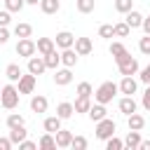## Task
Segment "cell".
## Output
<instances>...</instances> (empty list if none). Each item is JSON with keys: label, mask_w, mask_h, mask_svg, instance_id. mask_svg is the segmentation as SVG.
I'll return each mask as SVG.
<instances>
[{"label": "cell", "mask_w": 150, "mask_h": 150, "mask_svg": "<svg viewBox=\"0 0 150 150\" xmlns=\"http://www.w3.org/2000/svg\"><path fill=\"white\" fill-rule=\"evenodd\" d=\"M117 94H120V84H115L112 80H105V82H101V84H98V89L94 91V101H96V103H105V105H108Z\"/></svg>", "instance_id": "obj_1"}, {"label": "cell", "mask_w": 150, "mask_h": 150, "mask_svg": "<svg viewBox=\"0 0 150 150\" xmlns=\"http://www.w3.org/2000/svg\"><path fill=\"white\" fill-rule=\"evenodd\" d=\"M19 98H21V91H19V87H14V82H9V84H5L0 89V103H2V108L14 110L19 105Z\"/></svg>", "instance_id": "obj_2"}, {"label": "cell", "mask_w": 150, "mask_h": 150, "mask_svg": "<svg viewBox=\"0 0 150 150\" xmlns=\"http://www.w3.org/2000/svg\"><path fill=\"white\" fill-rule=\"evenodd\" d=\"M115 63H117V70H120V75H136V73L141 70V68H138V61H136V59H134L129 52H127L124 56H120Z\"/></svg>", "instance_id": "obj_3"}, {"label": "cell", "mask_w": 150, "mask_h": 150, "mask_svg": "<svg viewBox=\"0 0 150 150\" xmlns=\"http://www.w3.org/2000/svg\"><path fill=\"white\" fill-rule=\"evenodd\" d=\"M115 129H117V124L110 120V117H103V120H98L96 122V138L98 141H108L110 136H115Z\"/></svg>", "instance_id": "obj_4"}, {"label": "cell", "mask_w": 150, "mask_h": 150, "mask_svg": "<svg viewBox=\"0 0 150 150\" xmlns=\"http://www.w3.org/2000/svg\"><path fill=\"white\" fill-rule=\"evenodd\" d=\"M16 54L23 56V59H30L33 54H38L35 40H30V38H19V42H16Z\"/></svg>", "instance_id": "obj_5"}, {"label": "cell", "mask_w": 150, "mask_h": 150, "mask_svg": "<svg viewBox=\"0 0 150 150\" xmlns=\"http://www.w3.org/2000/svg\"><path fill=\"white\" fill-rule=\"evenodd\" d=\"M35 84H38V75H33V73L21 75V80L16 82V87H19L21 94H33L35 91Z\"/></svg>", "instance_id": "obj_6"}, {"label": "cell", "mask_w": 150, "mask_h": 150, "mask_svg": "<svg viewBox=\"0 0 150 150\" xmlns=\"http://www.w3.org/2000/svg\"><path fill=\"white\" fill-rule=\"evenodd\" d=\"M138 89V80L134 75H122V82H120V94L124 96H134Z\"/></svg>", "instance_id": "obj_7"}, {"label": "cell", "mask_w": 150, "mask_h": 150, "mask_svg": "<svg viewBox=\"0 0 150 150\" xmlns=\"http://www.w3.org/2000/svg\"><path fill=\"white\" fill-rule=\"evenodd\" d=\"M45 70H47L45 56H42V54H40V56H35V54H33V56L28 59V73H33V75H42Z\"/></svg>", "instance_id": "obj_8"}, {"label": "cell", "mask_w": 150, "mask_h": 150, "mask_svg": "<svg viewBox=\"0 0 150 150\" xmlns=\"http://www.w3.org/2000/svg\"><path fill=\"white\" fill-rule=\"evenodd\" d=\"M54 82H56L59 87H66V84H70V82H73V70H70L68 66H63V68H56V70H54Z\"/></svg>", "instance_id": "obj_9"}, {"label": "cell", "mask_w": 150, "mask_h": 150, "mask_svg": "<svg viewBox=\"0 0 150 150\" xmlns=\"http://www.w3.org/2000/svg\"><path fill=\"white\" fill-rule=\"evenodd\" d=\"M54 42H56V47H59V49H68V47H73V45H75V35H73L70 30H61V33H56Z\"/></svg>", "instance_id": "obj_10"}, {"label": "cell", "mask_w": 150, "mask_h": 150, "mask_svg": "<svg viewBox=\"0 0 150 150\" xmlns=\"http://www.w3.org/2000/svg\"><path fill=\"white\" fill-rule=\"evenodd\" d=\"M117 108H120V112H122V115H131V112H136V110H138V103H136V98H134V96H122V98H120V103H117Z\"/></svg>", "instance_id": "obj_11"}, {"label": "cell", "mask_w": 150, "mask_h": 150, "mask_svg": "<svg viewBox=\"0 0 150 150\" xmlns=\"http://www.w3.org/2000/svg\"><path fill=\"white\" fill-rule=\"evenodd\" d=\"M75 52L80 54V56H87V54H91V49H94V45H91V38H75Z\"/></svg>", "instance_id": "obj_12"}, {"label": "cell", "mask_w": 150, "mask_h": 150, "mask_svg": "<svg viewBox=\"0 0 150 150\" xmlns=\"http://www.w3.org/2000/svg\"><path fill=\"white\" fill-rule=\"evenodd\" d=\"M47 108H49V101H47V96H42V94H35L33 98H30V110L33 112H47Z\"/></svg>", "instance_id": "obj_13"}, {"label": "cell", "mask_w": 150, "mask_h": 150, "mask_svg": "<svg viewBox=\"0 0 150 150\" xmlns=\"http://www.w3.org/2000/svg\"><path fill=\"white\" fill-rule=\"evenodd\" d=\"M77 52H75V47H68V49H61V66H68V68H73L75 63H77Z\"/></svg>", "instance_id": "obj_14"}, {"label": "cell", "mask_w": 150, "mask_h": 150, "mask_svg": "<svg viewBox=\"0 0 150 150\" xmlns=\"http://www.w3.org/2000/svg\"><path fill=\"white\" fill-rule=\"evenodd\" d=\"M89 120L91 122H98V120H103V117H108V110H105V103H91V108H89Z\"/></svg>", "instance_id": "obj_15"}, {"label": "cell", "mask_w": 150, "mask_h": 150, "mask_svg": "<svg viewBox=\"0 0 150 150\" xmlns=\"http://www.w3.org/2000/svg\"><path fill=\"white\" fill-rule=\"evenodd\" d=\"M127 127L134 129V131H143V127H145V117L138 115V112H131V115H127Z\"/></svg>", "instance_id": "obj_16"}, {"label": "cell", "mask_w": 150, "mask_h": 150, "mask_svg": "<svg viewBox=\"0 0 150 150\" xmlns=\"http://www.w3.org/2000/svg\"><path fill=\"white\" fill-rule=\"evenodd\" d=\"M143 19H145V16H143L141 12H136V9H131V12L124 14V21L129 23V28H141V26H143Z\"/></svg>", "instance_id": "obj_17"}, {"label": "cell", "mask_w": 150, "mask_h": 150, "mask_svg": "<svg viewBox=\"0 0 150 150\" xmlns=\"http://www.w3.org/2000/svg\"><path fill=\"white\" fill-rule=\"evenodd\" d=\"M38 54H49L52 49H56V42H54V38H38Z\"/></svg>", "instance_id": "obj_18"}, {"label": "cell", "mask_w": 150, "mask_h": 150, "mask_svg": "<svg viewBox=\"0 0 150 150\" xmlns=\"http://www.w3.org/2000/svg\"><path fill=\"white\" fill-rule=\"evenodd\" d=\"M54 136H56V145H59V148H70V143H73V131L59 129Z\"/></svg>", "instance_id": "obj_19"}, {"label": "cell", "mask_w": 150, "mask_h": 150, "mask_svg": "<svg viewBox=\"0 0 150 150\" xmlns=\"http://www.w3.org/2000/svg\"><path fill=\"white\" fill-rule=\"evenodd\" d=\"M141 131H134V129H129V134L124 136V148H129V150H136L138 145H141Z\"/></svg>", "instance_id": "obj_20"}, {"label": "cell", "mask_w": 150, "mask_h": 150, "mask_svg": "<svg viewBox=\"0 0 150 150\" xmlns=\"http://www.w3.org/2000/svg\"><path fill=\"white\" fill-rule=\"evenodd\" d=\"M38 148H42V150H54V148H59V145H56V136L49 134V131H45V134L40 136V141H38Z\"/></svg>", "instance_id": "obj_21"}, {"label": "cell", "mask_w": 150, "mask_h": 150, "mask_svg": "<svg viewBox=\"0 0 150 150\" xmlns=\"http://www.w3.org/2000/svg\"><path fill=\"white\" fill-rule=\"evenodd\" d=\"M45 63H47V70H56L61 66V52L52 49L49 54H45Z\"/></svg>", "instance_id": "obj_22"}, {"label": "cell", "mask_w": 150, "mask_h": 150, "mask_svg": "<svg viewBox=\"0 0 150 150\" xmlns=\"http://www.w3.org/2000/svg\"><path fill=\"white\" fill-rule=\"evenodd\" d=\"M73 112H75V105H73L70 101H61V103L56 105V115H59L61 120H68V117H73Z\"/></svg>", "instance_id": "obj_23"}, {"label": "cell", "mask_w": 150, "mask_h": 150, "mask_svg": "<svg viewBox=\"0 0 150 150\" xmlns=\"http://www.w3.org/2000/svg\"><path fill=\"white\" fill-rule=\"evenodd\" d=\"M61 117L59 115H52V117H45V122H42V127H45V131H49V134H56L59 129H61Z\"/></svg>", "instance_id": "obj_24"}, {"label": "cell", "mask_w": 150, "mask_h": 150, "mask_svg": "<svg viewBox=\"0 0 150 150\" xmlns=\"http://www.w3.org/2000/svg\"><path fill=\"white\" fill-rule=\"evenodd\" d=\"M5 75H7V80H9V82H19V80H21V75H23V70H21V66H19V63H9V66L5 68Z\"/></svg>", "instance_id": "obj_25"}, {"label": "cell", "mask_w": 150, "mask_h": 150, "mask_svg": "<svg viewBox=\"0 0 150 150\" xmlns=\"http://www.w3.org/2000/svg\"><path fill=\"white\" fill-rule=\"evenodd\" d=\"M28 138V131H26V124L23 127H16V129H9V141L14 143V145H19L21 141H26Z\"/></svg>", "instance_id": "obj_26"}, {"label": "cell", "mask_w": 150, "mask_h": 150, "mask_svg": "<svg viewBox=\"0 0 150 150\" xmlns=\"http://www.w3.org/2000/svg\"><path fill=\"white\" fill-rule=\"evenodd\" d=\"M73 105H75V112H89V108H91V96H77Z\"/></svg>", "instance_id": "obj_27"}, {"label": "cell", "mask_w": 150, "mask_h": 150, "mask_svg": "<svg viewBox=\"0 0 150 150\" xmlns=\"http://www.w3.org/2000/svg\"><path fill=\"white\" fill-rule=\"evenodd\" d=\"M40 9L45 14H56L61 9V2L59 0H40Z\"/></svg>", "instance_id": "obj_28"}, {"label": "cell", "mask_w": 150, "mask_h": 150, "mask_svg": "<svg viewBox=\"0 0 150 150\" xmlns=\"http://www.w3.org/2000/svg\"><path fill=\"white\" fill-rule=\"evenodd\" d=\"M75 7L80 14H91L96 7V0H75Z\"/></svg>", "instance_id": "obj_29"}, {"label": "cell", "mask_w": 150, "mask_h": 150, "mask_svg": "<svg viewBox=\"0 0 150 150\" xmlns=\"http://www.w3.org/2000/svg\"><path fill=\"white\" fill-rule=\"evenodd\" d=\"M14 35L16 38H30L33 35V26L30 23H16L14 26Z\"/></svg>", "instance_id": "obj_30"}, {"label": "cell", "mask_w": 150, "mask_h": 150, "mask_svg": "<svg viewBox=\"0 0 150 150\" xmlns=\"http://www.w3.org/2000/svg\"><path fill=\"white\" fill-rule=\"evenodd\" d=\"M98 38H103V40L115 38V23H103V26L98 28Z\"/></svg>", "instance_id": "obj_31"}, {"label": "cell", "mask_w": 150, "mask_h": 150, "mask_svg": "<svg viewBox=\"0 0 150 150\" xmlns=\"http://www.w3.org/2000/svg\"><path fill=\"white\" fill-rule=\"evenodd\" d=\"M108 49H110V54H112V59H115V61H117L120 56H124V54H127V47H124L122 42H110V47H108Z\"/></svg>", "instance_id": "obj_32"}, {"label": "cell", "mask_w": 150, "mask_h": 150, "mask_svg": "<svg viewBox=\"0 0 150 150\" xmlns=\"http://www.w3.org/2000/svg\"><path fill=\"white\" fill-rule=\"evenodd\" d=\"M26 122H23V117L19 115V112H9L7 115V127L9 129H16V127H23Z\"/></svg>", "instance_id": "obj_33"}, {"label": "cell", "mask_w": 150, "mask_h": 150, "mask_svg": "<svg viewBox=\"0 0 150 150\" xmlns=\"http://www.w3.org/2000/svg\"><path fill=\"white\" fill-rule=\"evenodd\" d=\"M115 9L120 14H127V12L134 9V0H115Z\"/></svg>", "instance_id": "obj_34"}, {"label": "cell", "mask_w": 150, "mask_h": 150, "mask_svg": "<svg viewBox=\"0 0 150 150\" xmlns=\"http://www.w3.org/2000/svg\"><path fill=\"white\" fill-rule=\"evenodd\" d=\"M129 33H131V28H129V23H127V21L115 23V38H127Z\"/></svg>", "instance_id": "obj_35"}, {"label": "cell", "mask_w": 150, "mask_h": 150, "mask_svg": "<svg viewBox=\"0 0 150 150\" xmlns=\"http://www.w3.org/2000/svg\"><path fill=\"white\" fill-rule=\"evenodd\" d=\"M122 148H124V141L117 138V136H110L105 141V150H122Z\"/></svg>", "instance_id": "obj_36"}, {"label": "cell", "mask_w": 150, "mask_h": 150, "mask_svg": "<svg viewBox=\"0 0 150 150\" xmlns=\"http://www.w3.org/2000/svg\"><path fill=\"white\" fill-rule=\"evenodd\" d=\"M75 91H77V96H94V87L89 82H80Z\"/></svg>", "instance_id": "obj_37"}, {"label": "cell", "mask_w": 150, "mask_h": 150, "mask_svg": "<svg viewBox=\"0 0 150 150\" xmlns=\"http://www.w3.org/2000/svg\"><path fill=\"white\" fill-rule=\"evenodd\" d=\"M23 5H26V0H5V9H9V12H21Z\"/></svg>", "instance_id": "obj_38"}, {"label": "cell", "mask_w": 150, "mask_h": 150, "mask_svg": "<svg viewBox=\"0 0 150 150\" xmlns=\"http://www.w3.org/2000/svg\"><path fill=\"white\" fill-rule=\"evenodd\" d=\"M87 145H89V141H87L84 136H73L70 148H75V150H87Z\"/></svg>", "instance_id": "obj_39"}, {"label": "cell", "mask_w": 150, "mask_h": 150, "mask_svg": "<svg viewBox=\"0 0 150 150\" xmlns=\"http://www.w3.org/2000/svg\"><path fill=\"white\" fill-rule=\"evenodd\" d=\"M138 52L145 54V56H150V35H143L138 40Z\"/></svg>", "instance_id": "obj_40"}, {"label": "cell", "mask_w": 150, "mask_h": 150, "mask_svg": "<svg viewBox=\"0 0 150 150\" xmlns=\"http://www.w3.org/2000/svg\"><path fill=\"white\" fill-rule=\"evenodd\" d=\"M138 80H141L143 84H150V63H148V66H143V68L138 70Z\"/></svg>", "instance_id": "obj_41"}, {"label": "cell", "mask_w": 150, "mask_h": 150, "mask_svg": "<svg viewBox=\"0 0 150 150\" xmlns=\"http://www.w3.org/2000/svg\"><path fill=\"white\" fill-rule=\"evenodd\" d=\"M141 105L150 112V84L145 87V91H143V96H141Z\"/></svg>", "instance_id": "obj_42"}, {"label": "cell", "mask_w": 150, "mask_h": 150, "mask_svg": "<svg viewBox=\"0 0 150 150\" xmlns=\"http://www.w3.org/2000/svg\"><path fill=\"white\" fill-rule=\"evenodd\" d=\"M9 14H12L9 9H0V26H9V21H12Z\"/></svg>", "instance_id": "obj_43"}, {"label": "cell", "mask_w": 150, "mask_h": 150, "mask_svg": "<svg viewBox=\"0 0 150 150\" xmlns=\"http://www.w3.org/2000/svg\"><path fill=\"white\" fill-rule=\"evenodd\" d=\"M19 148H21V150H35V148H38V143L26 138V141H21V143H19Z\"/></svg>", "instance_id": "obj_44"}, {"label": "cell", "mask_w": 150, "mask_h": 150, "mask_svg": "<svg viewBox=\"0 0 150 150\" xmlns=\"http://www.w3.org/2000/svg\"><path fill=\"white\" fill-rule=\"evenodd\" d=\"M9 42V30L7 26H0V45H7Z\"/></svg>", "instance_id": "obj_45"}, {"label": "cell", "mask_w": 150, "mask_h": 150, "mask_svg": "<svg viewBox=\"0 0 150 150\" xmlns=\"http://www.w3.org/2000/svg\"><path fill=\"white\" fill-rule=\"evenodd\" d=\"M12 145H14V143L9 141V136H7V138H0V150H9Z\"/></svg>", "instance_id": "obj_46"}, {"label": "cell", "mask_w": 150, "mask_h": 150, "mask_svg": "<svg viewBox=\"0 0 150 150\" xmlns=\"http://www.w3.org/2000/svg\"><path fill=\"white\" fill-rule=\"evenodd\" d=\"M141 28H143V33H145V35H150V16H145V19H143V26H141Z\"/></svg>", "instance_id": "obj_47"}, {"label": "cell", "mask_w": 150, "mask_h": 150, "mask_svg": "<svg viewBox=\"0 0 150 150\" xmlns=\"http://www.w3.org/2000/svg\"><path fill=\"white\" fill-rule=\"evenodd\" d=\"M138 150H150V141H141V145H138Z\"/></svg>", "instance_id": "obj_48"}, {"label": "cell", "mask_w": 150, "mask_h": 150, "mask_svg": "<svg viewBox=\"0 0 150 150\" xmlns=\"http://www.w3.org/2000/svg\"><path fill=\"white\" fill-rule=\"evenodd\" d=\"M26 5H40V0H26Z\"/></svg>", "instance_id": "obj_49"}]
</instances>
